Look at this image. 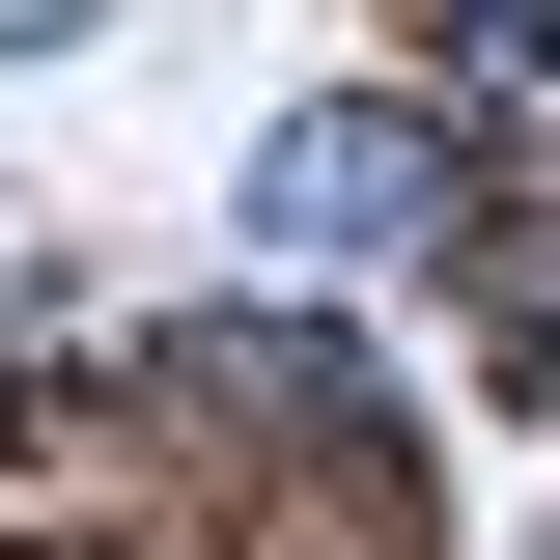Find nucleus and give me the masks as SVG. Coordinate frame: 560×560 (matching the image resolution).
<instances>
[{
    "instance_id": "f03ea898",
    "label": "nucleus",
    "mask_w": 560,
    "mask_h": 560,
    "mask_svg": "<svg viewBox=\"0 0 560 560\" xmlns=\"http://www.w3.org/2000/svg\"><path fill=\"white\" fill-rule=\"evenodd\" d=\"M168 393H224V420H364V364L280 337V308H197V337H168Z\"/></svg>"
},
{
    "instance_id": "f257e3e1",
    "label": "nucleus",
    "mask_w": 560,
    "mask_h": 560,
    "mask_svg": "<svg viewBox=\"0 0 560 560\" xmlns=\"http://www.w3.org/2000/svg\"><path fill=\"white\" fill-rule=\"evenodd\" d=\"M448 197H477L448 113H364V84L253 140V253H308V280H420V253H448Z\"/></svg>"
},
{
    "instance_id": "7ed1b4c3",
    "label": "nucleus",
    "mask_w": 560,
    "mask_h": 560,
    "mask_svg": "<svg viewBox=\"0 0 560 560\" xmlns=\"http://www.w3.org/2000/svg\"><path fill=\"white\" fill-rule=\"evenodd\" d=\"M504 28H560V0H504Z\"/></svg>"
}]
</instances>
